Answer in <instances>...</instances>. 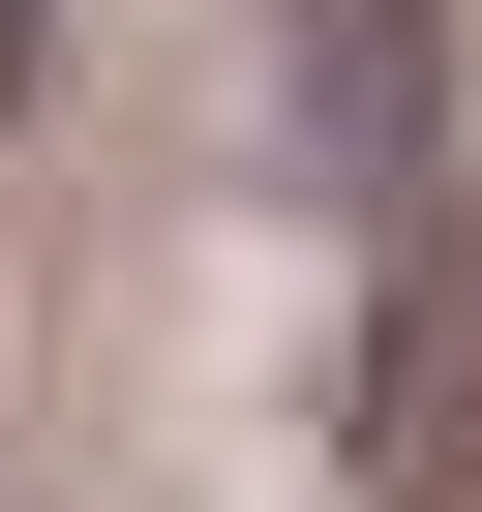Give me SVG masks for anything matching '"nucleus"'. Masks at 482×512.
Here are the masks:
<instances>
[{
  "instance_id": "obj_1",
  "label": "nucleus",
  "mask_w": 482,
  "mask_h": 512,
  "mask_svg": "<svg viewBox=\"0 0 482 512\" xmlns=\"http://www.w3.org/2000/svg\"><path fill=\"white\" fill-rule=\"evenodd\" d=\"M362 512H482V151H422L362 302Z\"/></svg>"
}]
</instances>
